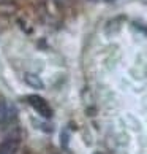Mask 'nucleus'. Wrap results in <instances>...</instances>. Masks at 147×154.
Returning <instances> with one entry per match:
<instances>
[{"instance_id":"1","label":"nucleus","mask_w":147,"mask_h":154,"mask_svg":"<svg viewBox=\"0 0 147 154\" xmlns=\"http://www.w3.org/2000/svg\"><path fill=\"white\" fill-rule=\"evenodd\" d=\"M27 102H29V105L35 110L40 116L49 119L52 116V110H51V106L46 100L43 99V97L40 95H27Z\"/></svg>"},{"instance_id":"2","label":"nucleus","mask_w":147,"mask_h":154,"mask_svg":"<svg viewBox=\"0 0 147 154\" xmlns=\"http://www.w3.org/2000/svg\"><path fill=\"white\" fill-rule=\"evenodd\" d=\"M19 149V140L18 138H7L0 145V154H16Z\"/></svg>"},{"instance_id":"3","label":"nucleus","mask_w":147,"mask_h":154,"mask_svg":"<svg viewBox=\"0 0 147 154\" xmlns=\"http://www.w3.org/2000/svg\"><path fill=\"white\" fill-rule=\"evenodd\" d=\"M24 79H25V83L29 84L30 88H33V89H43L44 88L43 79L40 78L38 75H33V73H25Z\"/></svg>"},{"instance_id":"4","label":"nucleus","mask_w":147,"mask_h":154,"mask_svg":"<svg viewBox=\"0 0 147 154\" xmlns=\"http://www.w3.org/2000/svg\"><path fill=\"white\" fill-rule=\"evenodd\" d=\"M10 119V106L5 100H0V124L7 122Z\"/></svg>"},{"instance_id":"5","label":"nucleus","mask_w":147,"mask_h":154,"mask_svg":"<svg viewBox=\"0 0 147 154\" xmlns=\"http://www.w3.org/2000/svg\"><path fill=\"white\" fill-rule=\"evenodd\" d=\"M92 2H100V0H92Z\"/></svg>"}]
</instances>
